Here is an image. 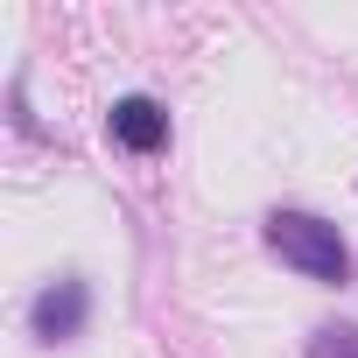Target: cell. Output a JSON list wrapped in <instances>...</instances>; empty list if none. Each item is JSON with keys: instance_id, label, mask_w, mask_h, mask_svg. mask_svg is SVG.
Segmentation results:
<instances>
[{"instance_id": "cell-1", "label": "cell", "mask_w": 358, "mask_h": 358, "mask_svg": "<svg viewBox=\"0 0 358 358\" xmlns=\"http://www.w3.org/2000/svg\"><path fill=\"white\" fill-rule=\"evenodd\" d=\"M267 246H274L288 267H302L309 281H330V288L351 281V246H344L337 225H323L316 211H274V218H267Z\"/></svg>"}, {"instance_id": "cell-2", "label": "cell", "mask_w": 358, "mask_h": 358, "mask_svg": "<svg viewBox=\"0 0 358 358\" xmlns=\"http://www.w3.org/2000/svg\"><path fill=\"white\" fill-rule=\"evenodd\" d=\"M106 134L127 148V155H155V148H169V113L155 106V99H113V113H106Z\"/></svg>"}, {"instance_id": "cell-3", "label": "cell", "mask_w": 358, "mask_h": 358, "mask_svg": "<svg viewBox=\"0 0 358 358\" xmlns=\"http://www.w3.org/2000/svg\"><path fill=\"white\" fill-rule=\"evenodd\" d=\"M29 323H36V337H43V344L78 337V323H85V281H57V288H43V295H36V309H29Z\"/></svg>"}, {"instance_id": "cell-4", "label": "cell", "mask_w": 358, "mask_h": 358, "mask_svg": "<svg viewBox=\"0 0 358 358\" xmlns=\"http://www.w3.org/2000/svg\"><path fill=\"white\" fill-rule=\"evenodd\" d=\"M316 358H358V330H323L316 337Z\"/></svg>"}]
</instances>
